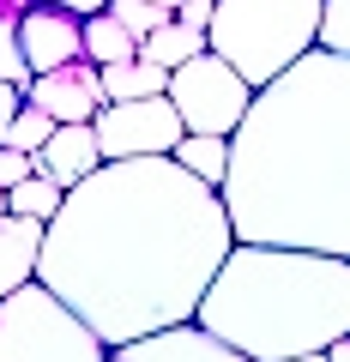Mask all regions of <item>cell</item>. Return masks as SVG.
I'll return each mask as SVG.
<instances>
[{"instance_id": "6da1fadb", "label": "cell", "mask_w": 350, "mask_h": 362, "mask_svg": "<svg viewBox=\"0 0 350 362\" xmlns=\"http://www.w3.org/2000/svg\"><path fill=\"white\" fill-rule=\"evenodd\" d=\"M235 247L223 194L175 157H115L42 223L37 278L109 350L182 326Z\"/></svg>"}, {"instance_id": "7a4b0ae2", "label": "cell", "mask_w": 350, "mask_h": 362, "mask_svg": "<svg viewBox=\"0 0 350 362\" xmlns=\"http://www.w3.org/2000/svg\"><path fill=\"white\" fill-rule=\"evenodd\" d=\"M218 194L235 242L350 259V54L314 42L254 90Z\"/></svg>"}, {"instance_id": "3957f363", "label": "cell", "mask_w": 350, "mask_h": 362, "mask_svg": "<svg viewBox=\"0 0 350 362\" xmlns=\"http://www.w3.org/2000/svg\"><path fill=\"white\" fill-rule=\"evenodd\" d=\"M247 362L320 356L350 338V259L314 247L235 242L194 314Z\"/></svg>"}, {"instance_id": "277c9868", "label": "cell", "mask_w": 350, "mask_h": 362, "mask_svg": "<svg viewBox=\"0 0 350 362\" xmlns=\"http://www.w3.org/2000/svg\"><path fill=\"white\" fill-rule=\"evenodd\" d=\"M320 6L326 0H218L206 49L259 90L320 42Z\"/></svg>"}, {"instance_id": "5b68a950", "label": "cell", "mask_w": 350, "mask_h": 362, "mask_svg": "<svg viewBox=\"0 0 350 362\" xmlns=\"http://www.w3.org/2000/svg\"><path fill=\"white\" fill-rule=\"evenodd\" d=\"M109 344L42 278L0 302V362H103Z\"/></svg>"}, {"instance_id": "8992f818", "label": "cell", "mask_w": 350, "mask_h": 362, "mask_svg": "<svg viewBox=\"0 0 350 362\" xmlns=\"http://www.w3.org/2000/svg\"><path fill=\"white\" fill-rule=\"evenodd\" d=\"M169 103H175V115H182L187 133H223L230 139L242 127L247 103H254V85L223 54L206 49V54H194V61H182L169 73Z\"/></svg>"}, {"instance_id": "52a82bcc", "label": "cell", "mask_w": 350, "mask_h": 362, "mask_svg": "<svg viewBox=\"0 0 350 362\" xmlns=\"http://www.w3.org/2000/svg\"><path fill=\"white\" fill-rule=\"evenodd\" d=\"M97 145H103V163L115 157H169L182 139V115L169 97H133V103H103L97 109Z\"/></svg>"}, {"instance_id": "ba28073f", "label": "cell", "mask_w": 350, "mask_h": 362, "mask_svg": "<svg viewBox=\"0 0 350 362\" xmlns=\"http://www.w3.org/2000/svg\"><path fill=\"white\" fill-rule=\"evenodd\" d=\"M18 54H25L30 73H54V66L85 61V18L30 0L25 13H18Z\"/></svg>"}, {"instance_id": "9c48e42d", "label": "cell", "mask_w": 350, "mask_h": 362, "mask_svg": "<svg viewBox=\"0 0 350 362\" xmlns=\"http://www.w3.org/2000/svg\"><path fill=\"white\" fill-rule=\"evenodd\" d=\"M103 362H247L242 350H230L218 332H206L199 320L163 326V332H145L133 344H115Z\"/></svg>"}, {"instance_id": "30bf717a", "label": "cell", "mask_w": 350, "mask_h": 362, "mask_svg": "<svg viewBox=\"0 0 350 362\" xmlns=\"http://www.w3.org/2000/svg\"><path fill=\"white\" fill-rule=\"evenodd\" d=\"M37 109H49L54 121H97V109L109 103L103 97V73L91 61H73V66H54V73H37L25 90Z\"/></svg>"}, {"instance_id": "8fae6325", "label": "cell", "mask_w": 350, "mask_h": 362, "mask_svg": "<svg viewBox=\"0 0 350 362\" xmlns=\"http://www.w3.org/2000/svg\"><path fill=\"white\" fill-rule=\"evenodd\" d=\"M37 169H42V175H54L61 187H73V181H85L91 169H103L97 127H91V121H61V127L49 133V145L37 151Z\"/></svg>"}, {"instance_id": "7c38bea8", "label": "cell", "mask_w": 350, "mask_h": 362, "mask_svg": "<svg viewBox=\"0 0 350 362\" xmlns=\"http://www.w3.org/2000/svg\"><path fill=\"white\" fill-rule=\"evenodd\" d=\"M37 254H42V223L37 218H0V302L18 284L37 278Z\"/></svg>"}, {"instance_id": "4fadbf2b", "label": "cell", "mask_w": 350, "mask_h": 362, "mask_svg": "<svg viewBox=\"0 0 350 362\" xmlns=\"http://www.w3.org/2000/svg\"><path fill=\"white\" fill-rule=\"evenodd\" d=\"M30 78H37V73H30L25 54H18V13H6V6H0V127L18 115Z\"/></svg>"}, {"instance_id": "5bb4252c", "label": "cell", "mask_w": 350, "mask_h": 362, "mask_svg": "<svg viewBox=\"0 0 350 362\" xmlns=\"http://www.w3.org/2000/svg\"><path fill=\"white\" fill-rule=\"evenodd\" d=\"M103 73V97L109 103H133V97H169V73L151 61H115V66H97Z\"/></svg>"}, {"instance_id": "9a60e30c", "label": "cell", "mask_w": 350, "mask_h": 362, "mask_svg": "<svg viewBox=\"0 0 350 362\" xmlns=\"http://www.w3.org/2000/svg\"><path fill=\"white\" fill-rule=\"evenodd\" d=\"M169 157H175L187 175H199L206 187H223V175H230V139H223V133H182Z\"/></svg>"}, {"instance_id": "2e32d148", "label": "cell", "mask_w": 350, "mask_h": 362, "mask_svg": "<svg viewBox=\"0 0 350 362\" xmlns=\"http://www.w3.org/2000/svg\"><path fill=\"white\" fill-rule=\"evenodd\" d=\"M194 54H206V30H187V25H157L151 37H139V61L163 66V73H175L182 61H194Z\"/></svg>"}, {"instance_id": "e0dca14e", "label": "cell", "mask_w": 350, "mask_h": 362, "mask_svg": "<svg viewBox=\"0 0 350 362\" xmlns=\"http://www.w3.org/2000/svg\"><path fill=\"white\" fill-rule=\"evenodd\" d=\"M133 54H139V37H133L115 13L85 18V61L91 66H115V61H133Z\"/></svg>"}, {"instance_id": "ac0fdd59", "label": "cell", "mask_w": 350, "mask_h": 362, "mask_svg": "<svg viewBox=\"0 0 350 362\" xmlns=\"http://www.w3.org/2000/svg\"><path fill=\"white\" fill-rule=\"evenodd\" d=\"M61 199H66V187L54 175H25L18 181V187H6V211H13V218H37V223H49L54 211H61Z\"/></svg>"}, {"instance_id": "d6986e66", "label": "cell", "mask_w": 350, "mask_h": 362, "mask_svg": "<svg viewBox=\"0 0 350 362\" xmlns=\"http://www.w3.org/2000/svg\"><path fill=\"white\" fill-rule=\"evenodd\" d=\"M54 127H61V121H54L49 109H37V103L25 97V103H18V115L6 121V127H0V145H13V151H30V157H37L42 145H49V133H54Z\"/></svg>"}, {"instance_id": "ffe728a7", "label": "cell", "mask_w": 350, "mask_h": 362, "mask_svg": "<svg viewBox=\"0 0 350 362\" xmlns=\"http://www.w3.org/2000/svg\"><path fill=\"white\" fill-rule=\"evenodd\" d=\"M109 13H115L133 37H151L157 25H169V18H175L169 6H157V0H109Z\"/></svg>"}, {"instance_id": "44dd1931", "label": "cell", "mask_w": 350, "mask_h": 362, "mask_svg": "<svg viewBox=\"0 0 350 362\" xmlns=\"http://www.w3.org/2000/svg\"><path fill=\"white\" fill-rule=\"evenodd\" d=\"M320 49L350 54V0H326L320 6Z\"/></svg>"}, {"instance_id": "7402d4cb", "label": "cell", "mask_w": 350, "mask_h": 362, "mask_svg": "<svg viewBox=\"0 0 350 362\" xmlns=\"http://www.w3.org/2000/svg\"><path fill=\"white\" fill-rule=\"evenodd\" d=\"M25 175H37V157H30V151H13V145H0V194H6V187H18Z\"/></svg>"}, {"instance_id": "603a6c76", "label": "cell", "mask_w": 350, "mask_h": 362, "mask_svg": "<svg viewBox=\"0 0 350 362\" xmlns=\"http://www.w3.org/2000/svg\"><path fill=\"white\" fill-rule=\"evenodd\" d=\"M211 13H218V0H182V6H175V25L206 30V25H211Z\"/></svg>"}, {"instance_id": "cb8c5ba5", "label": "cell", "mask_w": 350, "mask_h": 362, "mask_svg": "<svg viewBox=\"0 0 350 362\" xmlns=\"http://www.w3.org/2000/svg\"><path fill=\"white\" fill-rule=\"evenodd\" d=\"M42 6H61V13H78V18H91V13H109V0H42Z\"/></svg>"}, {"instance_id": "d4e9b609", "label": "cell", "mask_w": 350, "mask_h": 362, "mask_svg": "<svg viewBox=\"0 0 350 362\" xmlns=\"http://www.w3.org/2000/svg\"><path fill=\"white\" fill-rule=\"evenodd\" d=\"M326 362H350V338H338V344L326 350Z\"/></svg>"}, {"instance_id": "484cf974", "label": "cell", "mask_w": 350, "mask_h": 362, "mask_svg": "<svg viewBox=\"0 0 350 362\" xmlns=\"http://www.w3.org/2000/svg\"><path fill=\"white\" fill-rule=\"evenodd\" d=\"M290 362H326V350H320V356H290Z\"/></svg>"}, {"instance_id": "4316f807", "label": "cell", "mask_w": 350, "mask_h": 362, "mask_svg": "<svg viewBox=\"0 0 350 362\" xmlns=\"http://www.w3.org/2000/svg\"><path fill=\"white\" fill-rule=\"evenodd\" d=\"M157 6H169V13H175V6H182V0H157Z\"/></svg>"}, {"instance_id": "83f0119b", "label": "cell", "mask_w": 350, "mask_h": 362, "mask_svg": "<svg viewBox=\"0 0 350 362\" xmlns=\"http://www.w3.org/2000/svg\"><path fill=\"white\" fill-rule=\"evenodd\" d=\"M0 218H13V211H6V194H0Z\"/></svg>"}]
</instances>
